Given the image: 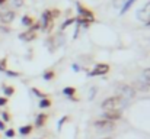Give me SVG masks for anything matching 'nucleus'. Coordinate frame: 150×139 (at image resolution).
Here are the masks:
<instances>
[{
    "label": "nucleus",
    "mask_w": 150,
    "mask_h": 139,
    "mask_svg": "<svg viewBox=\"0 0 150 139\" xmlns=\"http://www.w3.org/2000/svg\"><path fill=\"white\" fill-rule=\"evenodd\" d=\"M127 104V101L121 100L120 97H108L103 103H102V109L106 112V110H121L124 106Z\"/></svg>",
    "instance_id": "1"
},
{
    "label": "nucleus",
    "mask_w": 150,
    "mask_h": 139,
    "mask_svg": "<svg viewBox=\"0 0 150 139\" xmlns=\"http://www.w3.org/2000/svg\"><path fill=\"white\" fill-rule=\"evenodd\" d=\"M136 96V90L127 84H118L117 86V97H120L121 100L124 101H128L131 100L133 97Z\"/></svg>",
    "instance_id": "2"
},
{
    "label": "nucleus",
    "mask_w": 150,
    "mask_h": 139,
    "mask_svg": "<svg viewBox=\"0 0 150 139\" xmlns=\"http://www.w3.org/2000/svg\"><path fill=\"white\" fill-rule=\"evenodd\" d=\"M93 126H95L98 131H100V132H111L112 129H115V123L111 122V120H106V119L96 120Z\"/></svg>",
    "instance_id": "3"
},
{
    "label": "nucleus",
    "mask_w": 150,
    "mask_h": 139,
    "mask_svg": "<svg viewBox=\"0 0 150 139\" xmlns=\"http://www.w3.org/2000/svg\"><path fill=\"white\" fill-rule=\"evenodd\" d=\"M139 19L143 20V22H149L150 20V1L146 3L143 6V9L139 12Z\"/></svg>",
    "instance_id": "4"
},
{
    "label": "nucleus",
    "mask_w": 150,
    "mask_h": 139,
    "mask_svg": "<svg viewBox=\"0 0 150 139\" xmlns=\"http://www.w3.org/2000/svg\"><path fill=\"white\" fill-rule=\"evenodd\" d=\"M121 117V110H106L103 113V119L106 120H111V122H115Z\"/></svg>",
    "instance_id": "5"
},
{
    "label": "nucleus",
    "mask_w": 150,
    "mask_h": 139,
    "mask_svg": "<svg viewBox=\"0 0 150 139\" xmlns=\"http://www.w3.org/2000/svg\"><path fill=\"white\" fill-rule=\"evenodd\" d=\"M108 71H109L108 64H98V65L93 68V71L89 73V75H102V74H106Z\"/></svg>",
    "instance_id": "6"
},
{
    "label": "nucleus",
    "mask_w": 150,
    "mask_h": 139,
    "mask_svg": "<svg viewBox=\"0 0 150 139\" xmlns=\"http://www.w3.org/2000/svg\"><path fill=\"white\" fill-rule=\"evenodd\" d=\"M13 19H15V12H12V10H6L0 15V20L3 23H10Z\"/></svg>",
    "instance_id": "7"
},
{
    "label": "nucleus",
    "mask_w": 150,
    "mask_h": 139,
    "mask_svg": "<svg viewBox=\"0 0 150 139\" xmlns=\"http://www.w3.org/2000/svg\"><path fill=\"white\" fill-rule=\"evenodd\" d=\"M34 38H35V34H34L32 29L28 31L26 34H22V35H21V39H23V41H31V39H34Z\"/></svg>",
    "instance_id": "8"
},
{
    "label": "nucleus",
    "mask_w": 150,
    "mask_h": 139,
    "mask_svg": "<svg viewBox=\"0 0 150 139\" xmlns=\"http://www.w3.org/2000/svg\"><path fill=\"white\" fill-rule=\"evenodd\" d=\"M45 119H47V116H45L44 113H42V115H40V116L37 117V122H35V125L41 128V126L44 125V122H45Z\"/></svg>",
    "instance_id": "9"
},
{
    "label": "nucleus",
    "mask_w": 150,
    "mask_h": 139,
    "mask_svg": "<svg viewBox=\"0 0 150 139\" xmlns=\"http://www.w3.org/2000/svg\"><path fill=\"white\" fill-rule=\"evenodd\" d=\"M31 131H32V125L23 126V128H21V135H28V133H29Z\"/></svg>",
    "instance_id": "10"
},
{
    "label": "nucleus",
    "mask_w": 150,
    "mask_h": 139,
    "mask_svg": "<svg viewBox=\"0 0 150 139\" xmlns=\"http://www.w3.org/2000/svg\"><path fill=\"white\" fill-rule=\"evenodd\" d=\"M74 92H76V90H74L73 87H66V89L63 90V93H64L66 96H71V94H74Z\"/></svg>",
    "instance_id": "11"
},
{
    "label": "nucleus",
    "mask_w": 150,
    "mask_h": 139,
    "mask_svg": "<svg viewBox=\"0 0 150 139\" xmlns=\"http://www.w3.org/2000/svg\"><path fill=\"white\" fill-rule=\"evenodd\" d=\"M40 106H41V107H48V106H51V101L48 98H42L41 103H40Z\"/></svg>",
    "instance_id": "12"
},
{
    "label": "nucleus",
    "mask_w": 150,
    "mask_h": 139,
    "mask_svg": "<svg viewBox=\"0 0 150 139\" xmlns=\"http://www.w3.org/2000/svg\"><path fill=\"white\" fill-rule=\"evenodd\" d=\"M134 1H136V0H128V1H127V4H125V6L122 7V10H121V12H122V13H125V12L128 10V7H130V6H131V4H133Z\"/></svg>",
    "instance_id": "13"
},
{
    "label": "nucleus",
    "mask_w": 150,
    "mask_h": 139,
    "mask_svg": "<svg viewBox=\"0 0 150 139\" xmlns=\"http://www.w3.org/2000/svg\"><path fill=\"white\" fill-rule=\"evenodd\" d=\"M143 77H144V80L150 81V68H147V70L143 71Z\"/></svg>",
    "instance_id": "14"
},
{
    "label": "nucleus",
    "mask_w": 150,
    "mask_h": 139,
    "mask_svg": "<svg viewBox=\"0 0 150 139\" xmlns=\"http://www.w3.org/2000/svg\"><path fill=\"white\" fill-rule=\"evenodd\" d=\"M23 25L31 26V25H32V19H31V17H28V16H25V17H23Z\"/></svg>",
    "instance_id": "15"
},
{
    "label": "nucleus",
    "mask_w": 150,
    "mask_h": 139,
    "mask_svg": "<svg viewBox=\"0 0 150 139\" xmlns=\"http://www.w3.org/2000/svg\"><path fill=\"white\" fill-rule=\"evenodd\" d=\"M15 92V89L13 87H4V93H6V96H12Z\"/></svg>",
    "instance_id": "16"
},
{
    "label": "nucleus",
    "mask_w": 150,
    "mask_h": 139,
    "mask_svg": "<svg viewBox=\"0 0 150 139\" xmlns=\"http://www.w3.org/2000/svg\"><path fill=\"white\" fill-rule=\"evenodd\" d=\"M52 77H54V73H52V71H48V73L44 74V78H45V80H51Z\"/></svg>",
    "instance_id": "17"
},
{
    "label": "nucleus",
    "mask_w": 150,
    "mask_h": 139,
    "mask_svg": "<svg viewBox=\"0 0 150 139\" xmlns=\"http://www.w3.org/2000/svg\"><path fill=\"white\" fill-rule=\"evenodd\" d=\"M13 135H15V131H13V129L6 131V136H7V138H13Z\"/></svg>",
    "instance_id": "18"
},
{
    "label": "nucleus",
    "mask_w": 150,
    "mask_h": 139,
    "mask_svg": "<svg viewBox=\"0 0 150 139\" xmlns=\"http://www.w3.org/2000/svg\"><path fill=\"white\" fill-rule=\"evenodd\" d=\"M4 65H6V59H1L0 61V71H4V68H6Z\"/></svg>",
    "instance_id": "19"
},
{
    "label": "nucleus",
    "mask_w": 150,
    "mask_h": 139,
    "mask_svg": "<svg viewBox=\"0 0 150 139\" xmlns=\"http://www.w3.org/2000/svg\"><path fill=\"white\" fill-rule=\"evenodd\" d=\"M7 103V98H4V97H0V106H4Z\"/></svg>",
    "instance_id": "20"
},
{
    "label": "nucleus",
    "mask_w": 150,
    "mask_h": 139,
    "mask_svg": "<svg viewBox=\"0 0 150 139\" xmlns=\"http://www.w3.org/2000/svg\"><path fill=\"white\" fill-rule=\"evenodd\" d=\"M1 116H3V120H6V122H7V120L10 119V117H9V115H7L6 112H4V113H1Z\"/></svg>",
    "instance_id": "21"
},
{
    "label": "nucleus",
    "mask_w": 150,
    "mask_h": 139,
    "mask_svg": "<svg viewBox=\"0 0 150 139\" xmlns=\"http://www.w3.org/2000/svg\"><path fill=\"white\" fill-rule=\"evenodd\" d=\"M22 3H23V0H15V4H16V6H21Z\"/></svg>",
    "instance_id": "22"
},
{
    "label": "nucleus",
    "mask_w": 150,
    "mask_h": 139,
    "mask_svg": "<svg viewBox=\"0 0 150 139\" xmlns=\"http://www.w3.org/2000/svg\"><path fill=\"white\" fill-rule=\"evenodd\" d=\"M0 129H4V123H3L1 120H0Z\"/></svg>",
    "instance_id": "23"
},
{
    "label": "nucleus",
    "mask_w": 150,
    "mask_h": 139,
    "mask_svg": "<svg viewBox=\"0 0 150 139\" xmlns=\"http://www.w3.org/2000/svg\"><path fill=\"white\" fill-rule=\"evenodd\" d=\"M4 1H6V0H0V4H1V3H4Z\"/></svg>",
    "instance_id": "24"
},
{
    "label": "nucleus",
    "mask_w": 150,
    "mask_h": 139,
    "mask_svg": "<svg viewBox=\"0 0 150 139\" xmlns=\"http://www.w3.org/2000/svg\"><path fill=\"white\" fill-rule=\"evenodd\" d=\"M146 23H147V26H150V20H149V22H146Z\"/></svg>",
    "instance_id": "25"
}]
</instances>
